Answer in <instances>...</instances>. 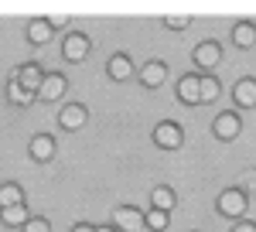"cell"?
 <instances>
[{"label": "cell", "mask_w": 256, "mask_h": 232, "mask_svg": "<svg viewBox=\"0 0 256 232\" xmlns=\"http://www.w3.org/2000/svg\"><path fill=\"white\" fill-rule=\"evenodd\" d=\"M216 208L226 218H242L246 215V208H250V198H246V192L242 188H226V192H218V202H216Z\"/></svg>", "instance_id": "6da1fadb"}, {"label": "cell", "mask_w": 256, "mask_h": 232, "mask_svg": "<svg viewBox=\"0 0 256 232\" xmlns=\"http://www.w3.org/2000/svg\"><path fill=\"white\" fill-rule=\"evenodd\" d=\"M113 229H116V232H140V229H147V226H144V212L134 208V205H120L116 212H113Z\"/></svg>", "instance_id": "7a4b0ae2"}, {"label": "cell", "mask_w": 256, "mask_h": 232, "mask_svg": "<svg viewBox=\"0 0 256 232\" xmlns=\"http://www.w3.org/2000/svg\"><path fill=\"white\" fill-rule=\"evenodd\" d=\"M154 144H158L160 150H178L181 144H184V134H181V126L171 123V120H164L154 126Z\"/></svg>", "instance_id": "3957f363"}, {"label": "cell", "mask_w": 256, "mask_h": 232, "mask_svg": "<svg viewBox=\"0 0 256 232\" xmlns=\"http://www.w3.org/2000/svg\"><path fill=\"white\" fill-rule=\"evenodd\" d=\"M212 134H216L218 140H236V136L242 134V120H239V113H218L216 120H212Z\"/></svg>", "instance_id": "277c9868"}, {"label": "cell", "mask_w": 256, "mask_h": 232, "mask_svg": "<svg viewBox=\"0 0 256 232\" xmlns=\"http://www.w3.org/2000/svg\"><path fill=\"white\" fill-rule=\"evenodd\" d=\"M62 55H65V62H82V58L89 55V38H86L82 31L65 34V41H62Z\"/></svg>", "instance_id": "5b68a950"}, {"label": "cell", "mask_w": 256, "mask_h": 232, "mask_svg": "<svg viewBox=\"0 0 256 232\" xmlns=\"http://www.w3.org/2000/svg\"><path fill=\"white\" fill-rule=\"evenodd\" d=\"M86 120H89V110L82 102H68V106H62V113H58V123L65 130H82Z\"/></svg>", "instance_id": "8992f818"}, {"label": "cell", "mask_w": 256, "mask_h": 232, "mask_svg": "<svg viewBox=\"0 0 256 232\" xmlns=\"http://www.w3.org/2000/svg\"><path fill=\"white\" fill-rule=\"evenodd\" d=\"M222 62V44L218 41H202L195 44V65L198 68H216Z\"/></svg>", "instance_id": "52a82bcc"}, {"label": "cell", "mask_w": 256, "mask_h": 232, "mask_svg": "<svg viewBox=\"0 0 256 232\" xmlns=\"http://www.w3.org/2000/svg\"><path fill=\"white\" fill-rule=\"evenodd\" d=\"M65 76L62 72H48L44 76V82H41V89H38V99H44V102H55V99L65 96Z\"/></svg>", "instance_id": "ba28073f"}, {"label": "cell", "mask_w": 256, "mask_h": 232, "mask_svg": "<svg viewBox=\"0 0 256 232\" xmlns=\"http://www.w3.org/2000/svg\"><path fill=\"white\" fill-rule=\"evenodd\" d=\"M14 78H18V82L24 86V89H28V92H34V96H38L41 82H44V72H41V65L28 62V65H20L18 72H14Z\"/></svg>", "instance_id": "9c48e42d"}, {"label": "cell", "mask_w": 256, "mask_h": 232, "mask_svg": "<svg viewBox=\"0 0 256 232\" xmlns=\"http://www.w3.org/2000/svg\"><path fill=\"white\" fill-rule=\"evenodd\" d=\"M178 99L188 102V106L202 102V76H181L178 78Z\"/></svg>", "instance_id": "30bf717a"}, {"label": "cell", "mask_w": 256, "mask_h": 232, "mask_svg": "<svg viewBox=\"0 0 256 232\" xmlns=\"http://www.w3.org/2000/svg\"><path fill=\"white\" fill-rule=\"evenodd\" d=\"M164 78H168V65H164V62H147V65L140 68V82H144L147 89H160Z\"/></svg>", "instance_id": "8fae6325"}, {"label": "cell", "mask_w": 256, "mask_h": 232, "mask_svg": "<svg viewBox=\"0 0 256 232\" xmlns=\"http://www.w3.org/2000/svg\"><path fill=\"white\" fill-rule=\"evenodd\" d=\"M232 99H236V106H242V110L256 106V78H253V76L239 78L236 89H232Z\"/></svg>", "instance_id": "7c38bea8"}, {"label": "cell", "mask_w": 256, "mask_h": 232, "mask_svg": "<svg viewBox=\"0 0 256 232\" xmlns=\"http://www.w3.org/2000/svg\"><path fill=\"white\" fill-rule=\"evenodd\" d=\"M31 157H34V160H52V157H55V136L52 134L31 136Z\"/></svg>", "instance_id": "4fadbf2b"}, {"label": "cell", "mask_w": 256, "mask_h": 232, "mask_svg": "<svg viewBox=\"0 0 256 232\" xmlns=\"http://www.w3.org/2000/svg\"><path fill=\"white\" fill-rule=\"evenodd\" d=\"M150 205H154V208H160V212H174V205H178V194L171 192V188H168V184H158V188H154V192H150Z\"/></svg>", "instance_id": "5bb4252c"}, {"label": "cell", "mask_w": 256, "mask_h": 232, "mask_svg": "<svg viewBox=\"0 0 256 232\" xmlns=\"http://www.w3.org/2000/svg\"><path fill=\"white\" fill-rule=\"evenodd\" d=\"M52 31H55V28L48 24V18H34L28 24V41H31V44H48V41H52Z\"/></svg>", "instance_id": "9a60e30c"}, {"label": "cell", "mask_w": 256, "mask_h": 232, "mask_svg": "<svg viewBox=\"0 0 256 232\" xmlns=\"http://www.w3.org/2000/svg\"><path fill=\"white\" fill-rule=\"evenodd\" d=\"M106 72H110V78L123 82V78L134 76V62H130V55H113V58H110V65H106Z\"/></svg>", "instance_id": "2e32d148"}, {"label": "cell", "mask_w": 256, "mask_h": 232, "mask_svg": "<svg viewBox=\"0 0 256 232\" xmlns=\"http://www.w3.org/2000/svg\"><path fill=\"white\" fill-rule=\"evenodd\" d=\"M232 41H236V48H253L256 44V24L253 20H239L236 28H232Z\"/></svg>", "instance_id": "e0dca14e"}, {"label": "cell", "mask_w": 256, "mask_h": 232, "mask_svg": "<svg viewBox=\"0 0 256 232\" xmlns=\"http://www.w3.org/2000/svg\"><path fill=\"white\" fill-rule=\"evenodd\" d=\"M0 218H4V226H10V229H24L28 226V205H14V208H0Z\"/></svg>", "instance_id": "ac0fdd59"}, {"label": "cell", "mask_w": 256, "mask_h": 232, "mask_svg": "<svg viewBox=\"0 0 256 232\" xmlns=\"http://www.w3.org/2000/svg\"><path fill=\"white\" fill-rule=\"evenodd\" d=\"M14 205H24V192H20V184L7 181V184H0V208H14Z\"/></svg>", "instance_id": "d6986e66"}, {"label": "cell", "mask_w": 256, "mask_h": 232, "mask_svg": "<svg viewBox=\"0 0 256 232\" xmlns=\"http://www.w3.org/2000/svg\"><path fill=\"white\" fill-rule=\"evenodd\" d=\"M7 99H10V102H18V106H31V102H34V92H28V89H24V86H20L18 78L10 76V82H7Z\"/></svg>", "instance_id": "ffe728a7"}, {"label": "cell", "mask_w": 256, "mask_h": 232, "mask_svg": "<svg viewBox=\"0 0 256 232\" xmlns=\"http://www.w3.org/2000/svg\"><path fill=\"white\" fill-rule=\"evenodd\" d=\"M144 226L150 232H164L168 226H171V215L160 212V208H150V212H144Z\"/></svg>", "instance_id": "44dd1931"}, {"label": "cell", "mask_w": 256, "mask_h": 232, "mask_svg": "<svg viewBox=\"0 0 256 232\" xmlns=\"http://www.w3.org/2000/svg\"><path fill=\"white\" fill-rule=\"evenodd\" d=\"M218 92H222V89H218V82H216L212 76H205V78H202V102H216Z\"/></svg>", "instance_id": "7402d4cb"}, {"label": "cell", "mask_w": 256, "mask_h": 232, "mask_svg": "<svg viewBox=\"0 0 256 232\" xmlns=\"http://www.w3.org/2000/svg\"><path fill=\"white\" fill-rule=\"evenodd\" d=\"M24 232H52V226H48V218H28V226H24Z\"/></svg>", "instance_id": "603a6c76"}, {"label": "cell", "mask_w": 256, "mask_h": 232, "mask_svg": "<svg viewBox=\"0 0 256 232\" xmlns=\"http://www.w3.org/2000/svg\"><path fill=\"white\" fill-rule=\"evenodd\" d=\"M188 14H168V18H164V24H171V28H174V31H181V28H188Z\"/></svg>", "instance_id": "cb8c5ba5"}, {"label": "cell", "mask_w": 256, "mask_h": 232, "mask_svg": "<svg viewBox=\"0 0 256 232\" xmlns=\"http://www.w3.org/2000/svg\"><path fill=\"white\" fill-rule=\"evenodd\" d=\"M232 232H256V222H250V218H239L236 226H232Z\"/></svg>", "instance_id": "d4e9b609"}, {"label": "cell", "mask_w": 256, "mask_h": 232, "mask_svg": "<svg viewBox=\"0 0 256 232\" xmlns=\"http://www.w3.org/2000/svg\"><path fill=\"white\" fill-rule=\"evenodd\" d=\"M48 24H52V28H62V24H68V14H52Z\"/></svg>", "instance_id": "484cf974"}, {"label": "cell", "mask_w": 256, "mask_h": 232, "mask_svg": "<svg viewBox=\"0 0 256 232\" xmlns=\"http://www.w3.org/2000/svg\"><path fill=\"white\" fill-rule=\"evenodd\" d=\"M72 232H96L92 226H72Z\"/></svg>", "instance_id": "4316f807"}, {"label": "cell", "mask_w": 256, "mask_h": 232, "mask_svg": "<svg viewBox=\"0 0 256 232\" xmlns=\"http://www.w3.org/2000/svg\"><path fill=\"white\" fill-rule=\"evenodd\" d=\"M96 232H116V229H113V226H102V229H96Z\"/></svg>", "instance_id": "83f0119b"}]
</instances>
